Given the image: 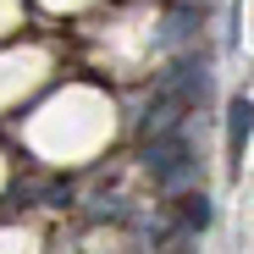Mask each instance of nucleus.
I'll return each mask as SVG.
<instances>
[{
  "mask_svg": "<svg viewBox=\"0 0 254 254\" xmlns=\"http://www.w3.org/2000/svg\"><path fill=\"white\" fill-rule=\"evenodd\" d=\"M249 138H254V100L238 94V100H227V172H232V177H243V149H249Z\"/></svg>",
  "mask_w": 254,
  "mask_h": 254,
  "instance_id": "f03ea898",
  "label": "nucleus"
},
{
  "mask_svg": "<svg viewBox=\"0 0 254 254\" xmlns=\"http://www.w3.org/2000/svg\"><path fill=\"white\" fill-rule=\"evenodd\" d=\"M89 216H94V221H122L127 210H122L116 193H94V199H89Z\"/></svg>",
  "mask_w": 254,
  "mask_h": 254,
  "instance_id": "39448f33",
  "label": "nucleus"
},
{
  "mask_svg": "<svg viewBox=\"0 0 254 254\" xmlns=\"http://www.w3.org/2000/svg\"><path fill=\"white\" fill-rule=\"evenodd\" d=\"M199 28V11H188V6H172V11H166V22H160V45L166 50H177L183 45V39Z\"/></svg>",
  "mask_w": 254,
  "mask_h": 254,
  "instance_id": "7ed1b4c3",
  "label": "nucleus"
},
{
  "mask_svg": "<svg viewBox=\"0 0 254 254\" xmlns=\"http://www.w3.org/2000/svg\"><path fill=\"white\" fill-rule=\"evenodd\" d=\"M177 204H183V227H188V232H204L210 221H216V210H210V193H183Z\"/></svg>",
  "mask_w": 254,
  "mask_h": 254,
  "instance_id": "20e7f679",
  "label": "nucleus"
},
{
  "mask_svg": "<svg viewBox=\"0 0 254 254\" xmlns=\"http://www.w3.org/2000/svg\"><path fill=\"white\" fill-rule=\"evenodd\" d=\"M144 172L166 188V193H183L193 177H199V160L188 149V133H166V138H144Z\"/></svg>",
  "mask_w": 254,
  "mask_h": 254,
  "instance_id": "f257e3e1",
  "label": "nucleus"
},
{
  "mask_svg": "<svg viewBox=\"0 0 254 254\" xmlns=\"http://www.w3.org/2000/svg\"><path fill=\"white\" fill-rule=\"evenodd\" d=\"M177 6H188V11H199V17H204V6H216V0H177Z\"/></svg>",
  "mask_w": 254,
  "mask_h": 254,
  "instance_id": "423d86ee",
  "label": "nucleus"
}]
</instances>
